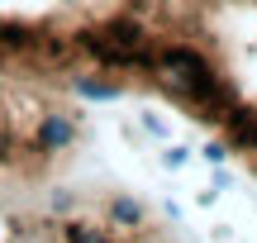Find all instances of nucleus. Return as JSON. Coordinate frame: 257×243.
I'll use <instances>...</instances> for the list:
<instances>
[{"instance_id": "1", "label": "nucleus", "mask_w": 257, "mask_h": 243, "mask_svg": "<svg viewBox=\"0 0 257 243\" xmlns=\"http://www.w3.org/2000/svg\"><path fill=\"white\" fill-rule=\"evenodd\" d=\"M86 53H91L95 62H105V67H138V72H153V62H157L153 43H148L134 24H105V29H95V34L86 38Z\"/></svg>"}, {"instance_id": "2", "label": "nucleus", "mask_w": 257, "mask_h": 243, "mask_svg": "<svg viewBox=\"0 0 257 243\" xmlns=\"http://www.w3.org/2000/svg\"><path fill=\"white\" fill-rule=\"evenodd\" d=\"M224 129H229V139H233V148H243V153H257V114H243V110H229L224 114Z\"/></svg>"}, {"instance_id": "3", "label": "nucleus", "mask_w": 257, "mask_h": 243, "mask_svg": "<svg viewBox=\"0 0 257 243\" xmlns=\"http://www.w3.org/2000/svg\"><path fill=\"white\" fill-rule=\"evenodd\" d=\"M38 143H43V148H67V143H72V119H67V114H48Z\"/></svg>"}, {"instance_id": "4", "label": "nucleus", "mask_w": 257, "mask_h": 243, "mask_svg": "<svg viewBox=\"0 0 257 243\" xmlns=\"http://www.w3.org/2000/svg\"><path fill=\"white\" fill-rule=\"evenodd\" d=\"M62 238H67V243H110L95 224H81V219H76V224H67V229H62Z\"/></svg>"}, {"instance_id": "5", "label": "nucleus", "mask_w": 257, "mask_h": 243, "mask_svg": "<svg viewBox=\"0 0 257 243\" xmlns=\"http://www.w3.org/2000/svg\"><path fill=\"white\" fill-rule=\"evenodd\" d=\"M114 219L119 224H138V205L134 200H114Z\"/></svg>"}, {"instance_id": "6", "label": "nucleus", "mask_w": 257, "mask_h": 243, "mask_svg": "<svg viewBox=\"0 0 257 243\" xmlns=\"http://www.w3.org/2000/svg\"><path fill=\"white\" fill-rule=\"evenodd\" d=\"M81 95H95V100H110V95H114V86H105V81H81Z\"/></svg>"}, {"instance_id": "7", "label": "nucleus", "mask_w": 257, "mask_h": 243, "mask_svg": "<svg viewBox=\"0 0 257 243\" xmlns=\"http://www.w3.org/2000/svg\"><path fill=\"white\" fill-rule=\"evenodd\" d=\"M229 158V148H224V143H210V148H205V162H224Z\"/></svg>"}, {"instance_id": "8", "label": "nucleus", "mask_w": 257, "mask_h": 243, "mask_svg": "<svg viewBox=\"0 0 257 243\" xmlns=\"http://www.w3.org/2000/svg\"><path fill=\"white\" fill-rule=\"evenodd\" d=\"M162 158H167V167H181V162H186V148H167Z\"/></svg>"}]
</instances>
